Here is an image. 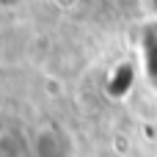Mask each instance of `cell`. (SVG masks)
Here are the masks:
<instances>
[{
    "label": "cell",
    "mask_w": 157,
    "mask_h": 157,
    "mask_svg": "<svg viewBox=\"0 0 157 157\" xmlns=\"http://www.w3.org/2000/svg\"><path fill=\"white\" fill-rule=\"evenodd\" d=\"M33 149H36V157H69L72 146L58 130H41L36 132Z\"/></svg>",
    "instance_id": "6da1fadb"
},
{
    "label": "cell",
    "mask_w": 157,
    "mask_h": 157,
    "mask_svg": "<svg viewBox=\"0 0 157 157\" xmlns=\"http://www.w3.org/2000/svg\"><path fill=\"white\" fill-rule=\"evenodd\" d=\"M58 3H61V6H66V0H58Z\"/></svg>",
    "instance_id": "7a4b0ae2"
}]
</instances>
